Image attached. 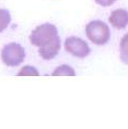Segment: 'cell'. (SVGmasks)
I'll use <instances>...</instances> for the list:
<instances>
[{"label": "cell", "mask_w": 128, "mask_h": 129, "mask_svg": "<svg viewBox=\"0 0 128 129\" xmlns=\"http://www.w3.org/2000/svg\"><path fill=\"white\" fill-rule=\"evenodd\" d=\"M86 36L92 43L96 45H104L110 39V31L108 25L104 21L94 20L86 25Z\"/></svg>", "instance_id": "obj_2"}, {"label": "cell", "mask_w": 128, "mask_h": 129, "mask_svg": "<svg viewBox=\"0 0 128 129\" xmlns=\"http://www.w3.org/2000/svg\"><path fill=\"white\" fill-rule=\"evenodd\" d=\"M64 48L65 51L69 52L75 57H86L87 55L91 53V49H89L88 44L84 40L77 37H70L65 40L64 43Z\"/></svg>", "instance_id": "obj_4"}, {"label": "cell", "mask_w": 128, "mask_h": 129, "mask_svg": "<svg viewBox=\"0 0 128 129\" xmlns=\"http://www.w3.org/2000/svg\"><path fill=\"white\" fill-rule=\"evenodd\" d=\"M11 22L10 12L7 9H0V32L5 31Z\"/></svg>", "instance_id": "obj_8"}, {"label": "cell", "mask_w": 128, "mask_h": 129, "mask_svg": "<svg viewBox=\"0 0 128 129\" xmlns=\"http://www.w3.org/2000/svg\"><path fill=\"white\" fill-rule=\"evenodd\" d=\"M95 2L102 7H109L113 4H115L116 0H95Z\"/></svg>", "instance_id": "obj_10"}, {"label": "cell", "mask_w": 128, "mask_h": 129, "mask_svg": "<svg viewBox=\"0 0 128 129\" xmlns=\"http://www.w3.org/2000/svg\"><path fill=\"white\" fill-rule=\"evenodd\" d=\"M53 76H75V71L70 65H60L52 73Z\"/></svg>", "instance_id": "obj_6"}, {"label": "cell", "mask_w": 128, "mask_h": 129, "mask_svg": "<svg viewBox=\"0 0 128 129\" xmlns=\"http://www.w3.org/2000/svg\"><path fill=\"white\" fill-rule=\"evenodd\" d=\"M30 42L39 48V54L43 60L50 61L59 54L61 49V39L54 24L43 23L31 32Z\"/></svg>", "instance_id": "obj_1"}, {"label": "cell", "mask_w": 128, "mask_h": 129, "mask_svg": "<svg viewBox=\"0 0 128 129\" xmlns=\"http://www.w3.org/2000/svg\"><path fill=\"white\" fill-rule=\"evenodd\" d=\"M25 57V51L19 43L12 42L4 46L1 51V60L7 66H18Z\"/></svg>", "instance_id": "obj_3"}, {"label": "cell", "mask_w": 128, "mask_h": 129, "mask_svg": "<svg viewBox=\"0 0 128 129\" xmlns=\"http://www.w3.org/2000/svg\"><path fill=\"white\" fill-rule=\"evenodd\" d=\"M119 52H120V60L125 64H128V34H125L121 39Z\"/></svg>", "instance_id": "obj_7"}, {"label": "cell", "mask_w": 128, "mask_h": 129, "mask_svg": "<svg viewBox=\"0 0 128 129\" xmlns=\"http://www.w3.org/2000/svg\"><path fill=\"white\" fill-rule=\"evenodd\" d=\"M109 22L114 28L123 30L128 25V11L125 9L114 10L109 16Z\"/></svg>", "instance_id": "obj_5"}, {"label": "cell", "mask_w": 128, "mask_h": 129, "mask_svg": "<svg viewBox=\"0 0 128 129\" xmlns=\"http://www.w3.org/2000/svg\"><path fill=\"white\" fill-rule=\"evenodd\" d=\"M18 76H39V72L36 67L27 65L23 66L20 72L18 73Z\"/></svg>", "instance_id": "obj_9"}]
</instances>
